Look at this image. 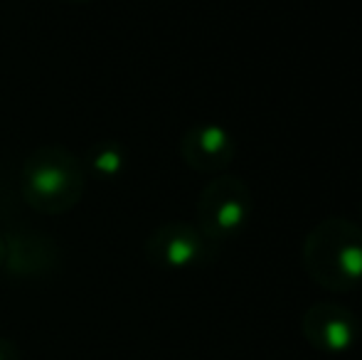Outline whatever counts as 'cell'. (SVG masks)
<instances>
[{
	"label": "cell",
	"mask_w": 362,
	"mask_h": 360,
	"mask_svg": "<svg viewBox=\"0 0 362 360\" xmlns=\"http://www.w3.org/2000/svg\"><path fill=\"white\" fill-rule=\"evenodd\" d=\"M303 265L313 281L330 291H348L362 281V227L345 217H328L308 232Z\"/></svg>",
	"instance_id": "obj_1"
},
{
	"label": "cell",
	"mask_w": 362,
	"mask_h": 360,
	"mask_svg": "<svg viewBox=\"0 0 362 360\" xmlns=\"http://www.w3.org/2000/svg\"><path fill=\"white\" fill-rule=\"evenodd\" d=\"M200 230L210 240H227L247 227L252 215V192L239 178L219 175L200 195Z\"/></svg>",
	"instance_id": "obj_2"
},
{
	"label": "cell",
	"mask_w": 362,
	"mask_h": 360,
	"mask_svg": "<svg viewBox=\"0 0 362 360\" xmlns=\"http://www.w3.org/2000/svg\"><path fill=\"white\" fill-rule=\"evenodd\" d=\"M303 336L318 351H348L360 336V321L350 308L338 303H315L303 316Z\"/></svg>",
	"instance_id": "obj_3"
},
{
	"label": "cell",
	"mask_w": 362,
	"mask_h": 360,
	"mask_svg": "<svg viewBox=\"0 0 362 360\" xmlns=\"http://www.w3.org/2000/svg\"><path fill=\"white\" fill-rule=\"evenodd\" d=\"M182 153L192 168L202 173H217L227 168L234 158V139L227 129L217 124H207L192 129L182 141Z\"/></svg>",
	"instance_id": "obj_4"
},
{
	"label": "cell",
	"mask_w": 362,
	"mask_h": 360,
	"mask_svg": "<svg viewBox=\"0 0 362 360\" xmlns=\"http://www.w3.org/2000/svg\"><path fill=\"white\" fill-rule=\"evenodd\" d=\"M207 240L205 232L190 225H170L153 237L151 255L165 267H190L205 260Z\"/></svg>",
	"instance_id": "obj_5"
},
{
	"label": "cell",
	"mask_w": 362,
	"mask_h": 360,
	"mask_svg": "<svg viewBox=\"0 0 362 360\" xmlns=\"http://www.w3.org/2000/svg\"><path fill=\"white\" fill-rule=\"evenodd\" d=\"M0 360H20V351L15 343L0 338Z\"/></svg>",
	"instance_id": "obj_6"
},
{
	"label": "cell",
	"mask_w": 362,
	"mask_h": 360,
	"mask_svg": "<svg viewBox=\"0 0 362 360\" xmlns=\"http://www.w3.org/2000/svg\"><path fill=\"white\" fill-rule=\"evenodd\" d=\"M360 212H362V207H360Z\"/></svg>",
	"instance_id": "obj_7"
}]
</instances>
